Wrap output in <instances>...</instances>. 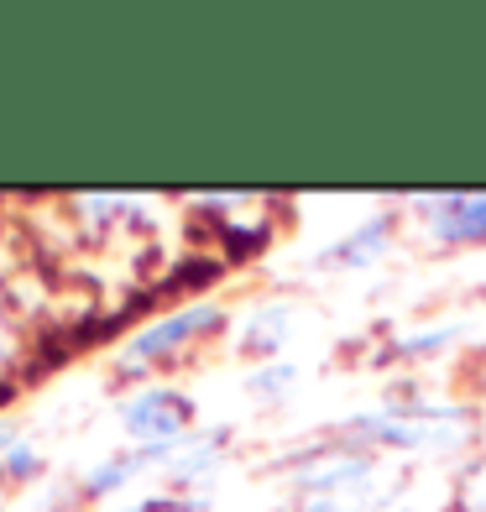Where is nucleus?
Returning a JSON list of instances; mask_svg holds the SVG:
<instances>
[{"label": "nucleus", "mask_w": 486, "mask_h": 512, "mask_svg": "<svg viewBox=\"0 0 486 512\" xmlns=\"http://www.w3.org/2000/svg\"><path fill=\"white\" fill-rule=\"evenodd\" d=\"M471 408H450V403H392L377 413H356L335 429L340 445L351 450H403V455H455L471 445Z\"/></svg>", "instance_id": "1"}, {"label": "nucleus", "mask_w": 486, "mask_h": 512, "mask_svg": "<svg viewBox=\"0 0 486 512\" xmlns=\"http://www.w3.org/2000/svg\"><path fill=\"white\" fill-rule=\"evenodd\" d=\"M225 324H230L225 304H215V298H194V304L162 314V319L142 324L131 340H121V351L110 356V371L126 377V382H142V377H152L157 366L178 361L183 351H194V345L225 335Z\"/></svg>", "instance_id": "2"}, {"label": "nucleus", "mask_w": 486, "mask_h": 512, "mask_svg": "<svg viewBox=\"0 0 486 512\" xmlns=\"http://www.w3.org/2000/svg\"><path fill=\"white\" fill-rule=\"evenodd\" d=\"M115 418H121L126 445L147 460H168L178 445H189L199 434V403L168 382H142L136 392H126Z\"/></svg>", "instance_id": "3"}, {"label": "nucleus", "mask_w": 486, "mask_h": 512, "mask_svg": "<svg viewBox=\"0 0 486 512\" xmlns=\"http://www.w3.org/2000/svg\"><path fill=\"white\" fill-rule=\"evenodd\" d=\"M413 209L439 246H486V194H419Z\"/></svg>", "instance_id": "4"}, {"label": "nucleus", "mask_w": 486, "mask_h": 512, "mask_svg": "<svg viewBox=\"0 0 486 512\" xmlns=\"http://www.w3.org/2000/svg\"><path fill=\"white\" fill-rule=\"evenodd\" d=\"M392 236H398V220H392V215H366L351 236H340L330 251H324V267H340V272L377 267L382 256L392 251Z\"/></svg>", "instance_id": "5"}, {"label": "nucleus", "mask_w": 486, "mask_h": 512, "mask_svg": "<svg viewBox=\"0 0 486 512\" xmlns=\"http://www.w3.org/2000/svg\"><path fill=\"white\" fill-rule=\"evenodd\" d=\"M293 319H298V309L293 304H257L246 319H241V351L246 356H267V361H277V351L288 345V335H293Z\"/></svg>", "instance_id": "6"}, {"label": "nucleus", "mask_w": 486, "mask_h": 512, "mask_svg": "<svg viewBox=\"0 0 486 512\" xmlns=\"http://www.w3.org/2000/svg\"><path fill=\"white\" fill-rule=\"evenodd\" d=\"M147 455H136V450H126V455H105V460H95L89 471L79 476V497L84 502H110L115 492H126V486L147 471Z\"/></svg>", "instance_id": "7"}, {"label": "nucleus", "mask_w": 486, "mask_h": 512, "mask_svg": "<svg viewBox=\"0 0 486 512\" xmlns=\"http://www.w3.org/2000/svg\"><path fill=\"white\" fill-rule=\"evenodd\" d=\"M220 450H225V429H210V434L199 429L189 445H178V450L168 455V481H173V486H189V481L215 476Z\"/></svg>", "instance_id": "8"}, {"label": "nucleus", "mask_w": 486, "mask_h": 512, "mask_svg": "<svg viewBox=\"0 0 486 512\" xmlns=\"http://www.w3.org/2000/svg\"><path fill=\"white\" fill-rule=\"evenodd\" d=\"M293 382H298L293 361H262L246 382V398L251 403H283V398H293Z\"/></svg>", "instance_id": "9"}, {"label": "nucleus", "mask_w": 486, "mask_h": 512, "mask_svg": "<svg viewBox=\"0 0 486 512\" xmlns=\"http://www.w3.org/2000/svg\"><path fill=\"white\" fill-rule=\"evenodd\" d=\"M450 512H486V455L460 465V476L450 486Z\"/></svg>", "instance_id": "10"}, {"label": "nucleus", "mask_w": 486, "mask_h": 512, "mask_svg": "<svg viewBox=\"0 0 486 512\" xmlns=\"http://www.w3.org/2000/svg\"><path fill=\"white\" fill-rule=\"evenodd\" d=\"M455 335H460V324H434V330H419V335H398V340H392V356L424 361V356H439V351H445Z\"/></svg>", "instance_id": "11"}, {"label": "nucleus", "mask_w": 486, "mask_h": 512, "mask_svg": "<svg viewBox=\"0 0 486 512\" xmlns=\"http://www.w3.org/2000/svg\"><path fill=\"white\" fill-rule=\"evenodd\" d=\"M42 476V450L32 445V439H16V445L6 450V481L11 486H27Z\"/></svg>", "instance_id": "12"}, {"label": "nucleus", "mask_w": 486, "mask_h": 512, "mask_svg": "<svg viewBox=\"0 0 486 512\" xmlns=\"http://www.w3.org/2000/svg\"><path fill=\"white\" fill-rule=\"evenodd\" d=\"M121 512H204V502L183 497V492H157V497H142V502H131Z\"/></svg>", "instance_id": "13"}, {"label": "nucleus", "mask_w": 486, "mask_h": 512, "mask_svg": "<svg viewBox=\"0 0 486 512\" xmlns=\"http://www.w3.org/2000/svg\"><path fill=\"white\" fill-rule=\"evenodd\" d=\"M16 439H21V434H16L11 424H0V502H6V486H11V481H6V450L16 445Z\"/></svg>", "instance_id": "14"}, {"label": "nucleus", "mask_w": 486, "mask_h": 512, "mask_svg": "<svg viewBox=\"0 0 486 512\" xmlns=\"http://www.w3.org/2000/svg\"><path fill=\"white\" fill-rule=\"evenodd\" d=\"M11 356V330H6V319H0V361Z\"/></svg>", "instance_id": "15"}, {"label": "nucleus", "mask_w": 486, "mask_h": 512, "mask_svg": "<svg viewBox=\"0 0 486 512\" xmlns=\"http://www.w3.org/2000/svg\"><path fill=\"white\" fill-rule=\"evenodd\" d=\"M392 512H419V507H392Z\"/></svg>", "instance_id": "16"}]
</instances>
